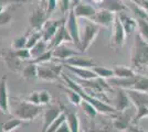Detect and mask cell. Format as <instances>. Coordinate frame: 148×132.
I'll return each mask as SVG.
<instances>
[{
  "mask_svg": "<svg viewBox=\"0 0 148 132\" xmlns=\"http://www.w3.org/2000/svg\"><path fill=\"white\" fill-rule=\"evenodd\" d=\"M61 77H62V79L64 81V83H65L64 85H65L66 87L72 88L73 90L77 91V93L81 95L82 99H83L84 101H86V102H88V104L93 105V106L95 107V109L97 110V112L99 113H102V114H107V116H112V117L116 116V114L118 113L117 110L113 107V106L108 105L107 102L101 100V99L96 98V97H94V96H92V95H90L86 90L84 89L83 86H81L79 83L73 81V79H72V78H70L69 76H66L65 74H62Z\"/></svg>",
  "mask_w": 148,
  "mask_h": 132,
  "instance_id": "6da1fadb",
  "label": "cell"
},
{
  "mask_svg": "<svg viewBox=\"0 0 148 132\" xmlns=\"http://www.w3.org/2000/svg\"><path fill=\"white\" fill-rule=\"evenodd\" d=\"M43 106L31 104L25 98H14L12 102H10V114L28 122L37 119L41 113H43Z\"/></svg>",
  "mask_w": 148,
  "mask_h": 132,
  "instance_id": "7a4b0ae2",
  "label": "cell"
},
{
  "mask_svg": "<svg viewBox=\"0 0 148 132\" xmlns=\"http://www.w3.org/2000/svg\"><path fill=\"white\" fill-rule=\"evenodd\" d=\"M130 61L135 70H145L148 66V41L139 33L135 35Z\"/></svg>",
  "mask_w": 148,
  "mask_h": 132,
  "instance_id": "3957f363",
  "label": "cell"
},
{
  "mask_svg": "<svg viewBox=\"0 0 148 132\" xmlns=\"http://www.w3.org/2000/svg\"><path fill=\"white\" fill-rule=\"evenodd\" d=\"M84 23L81 26V47L80 52L82 54L86 53L97 38L101 30V26L94 23L91 20L84 19Z\"/></svg>",
  "mask_w": 148,
  "mask_h": 132,
  "instance_id": "277c9868",
  "label": "cell"
},
{
  "mask_svg": "<svg viewBox=\"0 0 148 132\" xmlns=\"http://www.w3.org/2000/svg\"><path fill=\"white\" fill-rule=\"evenodd\" d=\"M38 65V79L43 82L54 83L56 82L60 76L62 75L63 64L56 62L54 60L43 64H37Z\"/></svg>",
  "mask_w": 148,
  "mask_h": 132,
  "instance_id": "5b68a950",
  "label": "cell"
},
{
  "mask_svg": "<svg viewBox=\"0 0 148 132\" xmlns=\"http://www.w3.org/2000/svg\"><path fill=\"white\" fill-rule=\"evenodd\" d=\"M77 17L75 16L74 13L73 8L70 10V12L68 13V17L65 20V26L68 29L69 33L72 38L73 44L75 45V47L80 51L81 47V26L79 24V21H77Z\"/></svg>",
  "mask_w": 148,
  "mask_h": 132,
  "instance_id": "8992f818",
  "label": "cell"
},
{
  "mask_svg": "<svg viewBox=\"0 0 148 132\" xmlns=\"http://www.w3.org/2000/svg\"><path fill=\"white\" fill-rule=\"evenodd\" d=\"M64 111V106L61 104H51L44 107L42 113V129L40 132H47L49 127L54 122V120Z\"/></svg>",
  "mask_w": 148,
  "mask_h": 132,
  "instance_id": "52a82bcc",
  "label": "cell"
},
{
  "mask_svg": "<svg viewBox=\"0 0 148 132\" xmlns=\"http://www.w3.org/2000/svg\"><path fill=\"white\" fill-rule=\"evenodd\" d=\"M50 19L49 13L47 12L45 7L39 5L37 8L33 9V11L30 12L29 16V24H30L31 30L36 31H41L45 22Z\"/></svg>",
  "mask_w": 148,
  "mask_h": 132,
  "instance_id": "ba28073f",
  "label": "cell"
},
{
  "mask_svg": "<svg viewBox=\"0 0 148 132\" xmlns=\"http://www.w3.org/2000/svg\"><path fill=\"white\" fill-rule=\"evenodd\" d=\"M126 32L124 29L123 24L118 17H116L114 25L112 28V35H111V42L110 45L114 49H121L123 47L125 42H126Z\"/></svg>",
  "mask_w": 148,
  "mask_h": 132,
  "instance_id": "9c48e42d",
  "label": "cell"
},
{
  "mask_svg": "<svg viewBox=\"0 0 148 132\" xmlns=\"http://www.w3.org/2000/svg\"><path fill=\"white\" fill-rule=\"evenodd\" d=\"M116 17H117V13L99 8V10L96 11V13H95V16L91 19V21H93L96 24H99L101 28L112 29L113 25H114Z\"/></svg>",
  "mask_w": 148,
  "mask_h": 132,
  "instance_id": "30bf717a",
  "label": "cell"
},
{
  "mask_svg": "<svg viewBox=\"0 0 148 132\" xmlns=\"http://www.w3.org/2000/svg\"><path fill=\"white\" fill-rule=\"evenodd\" d=\"M0 55L2 57V61H3V64L7 66V68H9L11 72L13 73H17V74H20L22 68L25 67L22 64L23 62L19 58L14 51L11 49V50H7V51H2L0 53Z\"/></svg>",
  "mask_w": 148,
  "mask_h": 132,
  "instance_id": "8fae6325",
  "label": "cell"
},
{
  "mask_svg": "<svg viewBox=\"0 0 148 132\" xmlns=\"http://www.w3.org/2000/svg\"><path fill=\"white\" fill-rule=\"evenodd\" d=\"M0 111L3 114H10V97L8 91V77L0 78Z\"/></svg>",
  "mask_w": 148,
  "mask_h": 132,
  "instance_id": "7c38bea8",
  "label": "cell"
},
{
  "mask_svg": "<svg viewBox=\"0 0 148 132\" xmlns=\"http://www.w3.org/2000/svg\"><path fill=\"white\" fill-rule=\"evenodd\" d=\"M65 20L66 19H49L45 22V24L43 25V28L41 30V32H42V39L45 42L50 43V41L56 35V33L59 30V28L62 24L65 23Z\"/></svg>",
  "mask_w": 148,
  "mask_h": 132,
  "instance_id": "4fadbf2b",
  "label": "cell"
},
{
  "mask_svg": "<svg viewBox=\"0 0 148 132\" xmlns=\"http://www.w3.org/2000/svg\"><path fill=\"white\" fill-rule=\"evenodd\" d=\"M133 119H134V116L130 114L128 112V109H127L123 112H118L116 116H114L113 127L115 129L119 130V132L128 130L130 127L133 125Z\"/></svg>",
  "mask_w": 148,
  "mask_h": 132,
  "instance_id": "5bb4252c",
  "label": "cell"
},
{
  "mask_svg": "<svg viewBox=\"0 0 148 132\" xmlns=\"http://www.w3.org/2000/svg\"><path fill=\"white\" fill-rule=\"evenodd\" d=\"M65 43H73V41H72V38H71L68 29H66V26H65V23H64V24H62L61 26L59 28V30L56 31V35H54L53 39L50 41L49 46L51 50H53V49H56V46L62 45V44H65Z\"/></svg>",
  "mask_w": 148,
  "mask_h": 132,
  "instance_id": "9a60e30c",
  "label": "cell"
},
{
  "mask_svg": "<svg viewBox=\"0 0 148 132\" xmlns=\"http://www.w3.org/2000/svg\"><path fill=\"white\" fill-rule=\"evenodd\" d=\"M52 51H53V60L54 61H63V62H65L70 57H73L82 54L79 50L71 49V47L66 46L65 44L59 45V46H56V49H53Z\"/></svg>",
  "mask_w": 148,
  "mask_h": 132,
  "instance_id": "2e32d148",
  "label": "cell"
},
{
  "mask_svg": "<svg viewBox=\"0 0 148 132\" xmlns=\"http://www.w3.org/2000/svg\"><path fill=\"white\" fill-rule=\"evenodd\" d=\"M130 96L127 94V91L125 89H121L117 88V91L115 94V98H114V106L113 107L117 110V112H123L125 110L130 109Z\"/></svg>",
  "mask_w": 148,
  "mask_h": 132,
  "instance_id": "e0dca14e",
  "label": "cell"
},
{
  "mask_svg": "<svg viewBox=\"0 0 148 132\" xmlns=\"http://www.w3.org/2000/svg\"><path fill=\"white\" fill-rule=\"evenodd\" d=\"M74 13L75 16L79 18V19H87L91 20L95 16L96 13V9L91 5V3H87V2H80L79 5L73 8Z\"/></svg>",
  "mask_w": 148,
  "mask_h": 132,
  "instance_id": "ac0fdd59",
  "label": "cell"
},
{
  "mask_svg": "<svg viewBox=\"0 0 148 132\" xmlns=\"http://www.w3.org/2000/svg\"><path fill=\"white\" fill-rule=\"evenodd\" d=\"M81 55H76V56L68 58L64 62V65H70V66H74V67H82V68H93L96 66V63L92 58L81 56Z\"/></svg>",
  "mask_w": 148,
  "mask_h": 132,
  "instance_id": "d6986e66",
  "label": "cell"
},
{
  "mask_svg": "<svg viewBox=\"0 0 148 132\" xmlns=\"http://www.w3.org/2000/svg\"><path fill=\"white\" fill-rule=\"evenodd\" d=\"M130 96L132 105L135 108L148 107V93L137 91V90H126Z\"/></svg>",
  "mask_w": 148,
  "mask_h": 132,
  "instance_id": "ffe728a7",
  "label": "cell"
},
{
  "mask_svg": "<svg viewBox=\"0 0 148 132\" xmlns=\"http://www.w3.org/2000/svg\"><path fill=\"white\" fill-rule=\"evenodd\" d=\"M64 66H65L71 73H73L74 75H76L79 78L83 79V81H92V79L99 78V76L96 75V73L93 70V68L74 67V66H70V65H64Z\"/></svg>",
  "mask_w": 148,
  "mask_h": 132,
  "instance_id": "44dd1931",
  "label": "cell"
},
{
  "mask_svg": "<svg viewBox=\"0 0 148 132\" xmlns=\"http://www.w3.org/2000/svg\"><path fill=\"white\" fill-rule=\"evenodd\" d=\"M117 17L121 20V22H122V24H123L125 32H126L127 35H130L137 29V19H134V18L130 17L128 14H126L124 11L118 12Z\"/></svg>",
  "mask_w": 148,
  "mask_h": 132,
  "instance_id": "7402d4cb",
  "label": "cell"
},
{
  "mask_svg": "<svg viewBox=\"0 0 148 132\" xmlns=\"http://www.w3.org/2000/svg\"><path fill=\"white\" fill-rule=\"evenodd\" d=\"M99 7L101 9H106V10H110L115 13L122 12L127 9L121 0H104Z\"/></svg>",
  "mask_w": 148,
  "mask_h": 132,
  "instance_id": "603a6c76",
  "label": "cell"
},
{
  "mask_svg": "<svg viewBox=\"0 0 148 132\" xmlns=\"http://www.w3.org/2000/svg\"><path fill=\"white\" fill-rule=\"evenodd\" d=\"M16 5L13 3L10 6H7L2 12H0V28L9 26L13 21V11L16 9Z\"/></svg>",
  "mask_w": 148,
  "mask_h": 132,
  "instance_id": "cb8c5ba5",
  "label": "cell"
},
{
  "mask_svg": "<svg viewBox=\"0 0 148 132\" xmlns=\"http://www.w3.org/2000/svg\"><path fill=\"white\" fill-rule=\"evenodd\" d=\"M113 70H114L115 77L117 78H130L138 74L137 70H135L133 67H128L125 65H115L113 67Z\"/></svg>",
  "mask_w": 148,
  "mask_h": 132,
  "instance_id": "d4e9b609",
  "label": "cell"
},
{
  "mask_svg": "<svg viewBox=\"0 0 148 132\" xmlns=\"http://www.w3.org/2000/svg\"><path fill=\"white\" fill-rule=\"evenodd\" d=\"M20 76L25 79V81H33L38 78V65L30 62L29 64L25 65V67L22 68Z\"/></svg>",
  "mask_w": 148,
  "mask_h": 132,
  "instance_id": "484cf974",
  "label": "cell"
},
{
  "mask_svg": "<svg viewBox=\"0 0 148 132\" xmlns=\"http://www.w3.org/2000/svg\"><path fill=\"white\" fill-rule=\"evenodd\" d=\"M60 88L65 93L66 97H68L69 102H70L71 105H73L75 107H80L81 104L83 102V99H82L81 95L79 94L77 91H75V90H73L72 88H70V87H62V86H60Z\"/></svg>",
  "mask_w": 148,
  "mask_h": 132,
  "instance_id": "4316f807",
  "label": "cell"
},
{
  "mask_svg": "<svg viewBox=\"0 0 148 132\" xmlns=\"http://www.w3.org/2000/svg\"><path fill=\"white\" fill-rule=\"evenodd\" d=\"M51 50L49 46V43L48 42H45L43 39H41L39 42H38L32 49L30 50L31 52V56H32V61L33 60H36L37 57H39L40 55H42L43 53H45L47 51Z\"/></svg>",
  "mask_w": 148,
  "mask_h": 132,
  "instance_id": "83f0119b",
  "label": "cell"
},
{
  "mask_svg": "<svg viewBox=\"0 0 148 132\" xmlns=\"http://www.w3.org/2000/svg\"><path fill=\"white\" fill-rule=\"evenodd\" d=\"M130 90H137V91H143V93H148V76L137 74L135 77V84L133 89Z\"/></svg>",
  "mask_w": 148,
  "mask_h": 132,
  "instance_id": "f1b7e54d",
  "label": "cell"
},
{
  "mask_svg": "<svg viewBox=\"0 0 148 132\" xmlns=\"http://www.w3.org/2000/svg\"><path fill=\"white\" fill-rule=\"evenodd\" d=\"M23 123H25L23 120L19 119L17 117H12L2 123V129H3V132H12L17 130L19 127L22 126Z\"/></svg>",
  "mask_w": 148,
  "mask_h": 132,
  "instance_id": "f546056e",
  "label": "cell"
},
{
  "mask_svg": "<svg viewBox=\"0 0 148 132\" xmlns=\"http://www.w3.org/2000/svg\"><path fill=\"white\" fill-rule=\"evenodd\" d=\"M30 30L25 32V34L19 35L17 38L13 39L12 43H11V49L12 50H20V49H25L27 47V42H28V37H29Z\"/></svg>",
  "mask_w": 148,
  "mask_h": 132,
  "instance_id": "4dcf8cb0",
  "label": "cell"
},
{
  "mask_svg": "<svg viewBox=\"0 0 148 132\" xmlns=\"http://www.w3.org/2000/svg\"><path fill=\"white\" fill-rule=\"evenodd\" d=\"M93 70L96 73L99 78H102V79H111L113 77H115L113 68H108L105 66H95L93 67Z\"/></svg>",
  "mask_w": 148,
  "mask_h": 132,
  "instance_id": "1f68e13d",
  "label": "cell"
},
{
  "mask_svg": "<svg viewBox=\"0 0 148 132\" xmlns=\"http://www.w3.org/2000/svg\"><path fill=\"white\" fill-rule=\"evenodd\" d=\"M81 108H82V110L84 111V113L86 114L88 118H91V119H93V118H95L96 117V114H97V110L95 109V107L93 106V105H91V104H88V102H86V101L83 100V102L81 104Z\"/></svg>",
  "mask_w": 148,
  "mask_h": 132,
  "instance_id": "d6a6232c",
  "label": "cell"
},
{
  "mask_svg": "<svg viewBox=\"0 0 148 132\" xmlns=\"http://www.w3.org/2000/svg\"><path fill=\"white\" fill-rule=\"evenodd\" d=\"M137 28H138V33L148 41V20L137 19Z\"/></svg>",
  "mask_w": 148,
  "mask_h": 132,
  "instance_id": "836d02e7",
  "label": "cell"
},
{
  "mask_svg": "<svg viewBox=\"0 0 148 132\" xmlns=\"http://www.w3.org/2000/svg\"><path fill=\"white\" fill-rule=\"evenodd\" d=\"M39 97H40V105L47 107L52 104V96L50 94L49 90L47 89H42V90H39Z\"/></svg>",
  "mask_w": 148,
  "mask_h": 132,
  "instance_id": "e575fe53",
  "label": "cell"
},
{
  "mask_svg": "<svg viewBox=\"0 0 148 132\" xmlns=\"http://www.w3.org/2000/svg\"><path fill=\"white\" fill-rule=\"evenodd\" d=\"M65 121H66V113H65V110H64V111L54 120V122L49 127V129L47 130V132H56V130L60 128V126H61L63 122H65Z\"/></svg>",
  "mask_w": 148,
  "mask_h": 132,
  "instance_id": "d590c367",
  "label": "cell"
},
{
  "mask_svg": "<svg viewBox=\"0 0 148 132\" xmlns=\"http://www.w3.org/2000/svg\"><path fill=\"white\" fill-rule=\"evenodd\" d=\"M148 114V107H138L136 108V113L133 119V125L138 126V123L140 122V120L146 118Z\"/></svg>",
  "mask_w": 148,
  "mask_h": 132,
  "instance_id": "8d00e7d4",
  "label": "cell"
},
{
  "mask_svg": "<svg viewBox=\"0 0 148 132\" xmlns=\"http://www.w3.org/2000/svg\"><path fill=\"white\" fill-rule=\"evenodd\" d=\"M51 61H53V51L49 50V51H47L45 53H43L42 55H40L39 57H37L36 60L31 61V62L34 64H43V63L51 62Z\"/></svg>",
  "mask_w": 148,
  "mask_h": 132,
  "instance_id": "74e56055",
  "label": "cell"
},
{
  "mask_svg": "<svg viewBox=\"0 0 148 132\" xmlns=\"http://www.w3.org/2000/svg\"><path fill=\"white\" fill-rule=\"evenodd\" d=\"M16 55L22 61V62H31L32 61V56H31V52L29 49H20V50H13Z\"/></svg>",
  "mask_w": 148,
  "mask_h": 132,
  "instance_id": "f35d334b",
  "label": "cell"
},
{
  "mask_svg": "<svg viewBox=\"0 0 148 132\" xmlns=\"http://www.w3.org/2000/svg\"><path fill=\"white\" fill-rule=\"evenodd\" d=\"M58 8L63 14H68L72 9V1L71 0H58Z\"/></svg>",
  "mask_w": 148,
  "mask_h": 132,
  "instance_id": "ab89813d",
  "label": "cell"
},
{
  "mask_svg": "<svg viewBox=\"0 0 148 132\" xmlns=\"http://www.w3.org/2000/svg\"><path fill=\"white\" fill-rule=\"evenodd\" d=\"M25 100H28L31 104H34V105H38V106H41L40 105V97H39V90H34L32 91L28 96L23 97Z\"/></svg>",
  "mask_w": 148,
  "mask_h": 132,
  "instance_id": "60d3db41",
  "label": "cell"
},
{
  "mask_svg": "<svg viewBox=\"0 0 148 132\" xmlns=\"http://www.w3.org/2000/svg\"><path fill=\"white\" fill-rule=\"evenodd\" d=\"M56 8H58V0H47L45 9H47V12L49 13V16L54 12Z\"/></svg>",
  "mask_w": 148,
  "mask_h": 132,
  "instance_id": "b9f144b4",
  "label": "cell"
},
{
  "mask_svg": "<svg viewBox=\"0 0 148 132\" xmlns=\"http://www.w3.org/2000/svg\"><path fill=\"white\" fill-rule=\"evenodd\" d=\"M20 2H23V1L22 0H0V6L7 7L13 3H20Z\"/></svg>",
  "mask_w": 148,
  "mask_h": 132,
  "instance_id": "7bdbcfd3",
  "label": "cell"
},
{
  "mask_svg": "<svg viewBox=\"0 0 148 132\" xmlns=\"http://www.w3.org/2000/svg\"><path fill=\"white\" fill-rule=\"evenodd\" d=\"M85 132H111L108 128H102V127H94L86 130Z\"/></svg>",
  "mask_w": 148,
  "mask_h": 132,
  "instance_id": "ee69618b",
  "label": "cell"
},
{
  "mask_svg": "<svg viewBox=\"0 0 148 132\" xmlns=\"http://www.w3.org/2000/svg\"><path fill=\"white\" fill-rule=\"evenodd\" d=\"M56 132H71L68 122H66V121H65V122H63L61 126H60V128L56 130Z\"/></svg>",
  "mask_w": 148,
  "mask_h": 132,
  "instance_id": "f6af8a7d",
  "label": "cell"
},
{
  "mask_svg": "<svg viewBox=\"0 0 148 132\" xmlns=\"http://www.w3.org/2000/svg\"><path fill=\"white\" fill-rule=\"evenodd\" d=\"M128 130H130V132H146L145 130H143L139 126H136V125H132Z\"/></svg>",
  "mask_w": 148,
  "mask_h": 132,
  "instance_id": "bcb514c9",
  "label": "cell"
},
{
  "mask_svg": "<svg viewBox=\"0 0 148 132\" xmlns=\"http://www.w3.org/2000/svg\"><path fill=\"white\" fill-rule=\"evenodd\" d=\"M25 1H29V0H25ZM37 1H39V3H40L41 6H43V7L47 6V0H37Z\"/></svg>",
  "mask_w": 148,
  "mask_h": 132,
  "instance_id": "7dc6e473",
  "label": "cell"
},
{
  "mask_svg": "<svg viewBox=\"0 0 148 132\" xmlns=\"http://www.w3.org/2000/svg\"><path fill=\"white\" fill-rule=\"evenodd\" d=\"M71 1H72V8H74L76 5H79L80 2H82V0H71Z\"/></svg>",
  "mask_w": 148,
  "mask_h": 132,
  "instance_id": "c3c4849f",
  "label": "cell"
},
{
  "mask_svg": "<svg viewBox=\"0 0 148 132\" xmlns=\"http://www.w3.org/2000/svg\"><path fill=\"white\" fill-rule=\"evenodd\" d=\"M103 1H104V0H91V2H93L94 5H99V6L103 2Z\"/></svg>",
  "mask_w": 148,
  "mask_h": 132,
  "instance_id": "681fc988",
  "label": "cell"
},
{
  "mask_svg": "<svg viewBox=\"0 0 148 132\" xmlns=\"http://www.w3.org/2000/svg\"><path fill=\"white\" fill-rule=\"evenodd\" d=\"M128 1L134 2V3H136V5H139V2H140V0H128Z\"/></svg>",
  "mask_w": 148,
  "mask_h": 132,
  "instance_id": "f907efd6",
  "label": "cell"
},
{
  "mask_svg": "<svg viewBox=\"0 0 148 132\" xmlns=\"http://www.w3.org/2000/svg\"><path fill=\"white\" fill-rule=\"evenodd\" d=\"M0 132H3V129H2V122H0Z\"/></svg>",
  "mask_w": 148,
  "mask_h": 132,
  "instance_id": "816d5d0a",
  "label": "cell"
},
{
  "mask_svg": "<svg viewBox=\"0 0 148 132\" xmlns=\"http://www.w3.org/2000/svg\"><path fill=\"white\" fill-rule=\"evenodd\" d=\"M5 8H6V7H2V6H0V12H2V11H3V10H5Z\"/></svg>",
  "mask_w": 148,
  "mask_h": 132,
  "instance_id": "f5cc1de1",
  "label": "cell"
},
{
  "mask_svg": "<svg viewBox=\"0 0 148 132\" xmlns=\"http://www.w3.org/2000/svg\"><path fill=\"white\" fill-rule=\"evenodd\" d=\"M121 132H130V130H125V131H121Z\"/></svg>",
  "mask_w": 148,
  "mask_h": 132,
  "instance_id": "db71d44e",
  "label": "cell"
},
{
  "mask_svg": "<svg viewBox=\"0 0 148 132\" xmlns=\"http://www.w3.org/2000/svg\"><path fill=\"white\" fill-rule=\"evenodd\" d=\"M146 75H147V76H148V70H147V72H146Z\"/></svg>",
  "mask_w": 148,
  "mask_h": 132,
  "instance_id": "11a10c76",
  "label": "cell"
},
{
  "mask_svg": "<svg viewBox=\"0 0 148 132\" xmlns=\"http://www.w3.org/2000/svg\"><path fill=\"white\" fill-rule=\"evenodd\" d=\"M147 118H148V114H147Z\"/></svg>",
  "mask_w": 148,
  "mask_h": 132,
  "instance_id": "9f6ffc18",
  "label": "cell"
},
{
  "mask_svg": "<svg viewBox=\"0 0 148 132\" xmlns=\"http://www.w3.org/2000/svg\"><path fill=\"white\" fill-rule=\"evenodd\" d=\"M147 12H148V11H147Z\"/></svg>",
  "mask_w": 148,
  "mask_h": 132,
  "instance_id": "6f0895ef",
  "label": "cell"
}]
</instances>
